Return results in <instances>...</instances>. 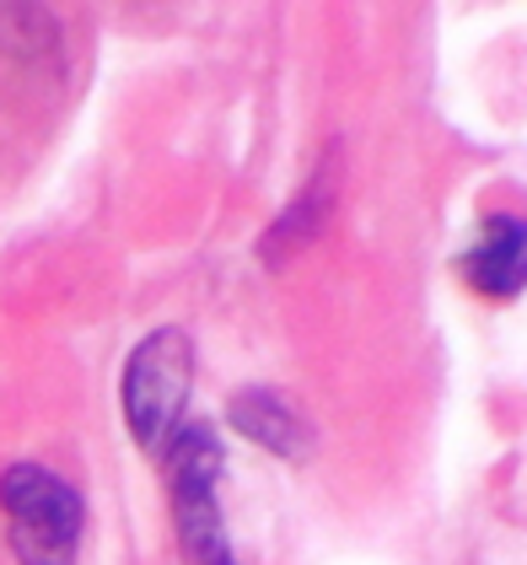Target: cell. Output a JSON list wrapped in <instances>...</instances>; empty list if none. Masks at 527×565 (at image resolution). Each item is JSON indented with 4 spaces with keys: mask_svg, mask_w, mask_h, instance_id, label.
Masks as SVG:
<instances>
[{
    "mask_svg": "<svg viewBox=\"0 0 527 565\" xmlns=\"http://www.w3.org/2000/svg\"><path fill=\"white\" fill-rule=\"evenodd\" d=\"M162 458H168V490H173L183 565H237L226 533H221V507H216V475H221L216 431L211 426H183L168 441Z\"/></svg>",
    "mask_w": 527,
    "mask_h": 565,
    "instance_id": "4",
    "label": "cell"
},
{
    "mask_svg": "<svg viewBox=\"0 0 527 565\" xmlns=\"http://www.w3.org/2000/svg\"><path fill=\"white\" fill-rule=\"evenodd\" d=\"M0 518L17 565H76L87 533V501L44 463H11L0 475Z\"/></svg>",
    "mask_w": 527,
    "mask_h": 565,
    "instance_id": "2",
    "label": "cell"
},
{
    "mask_svg": "<svg viewBox=\"0 0 527 565\" xmlns=\"http://www.w3.org/2000/svg\"><path fill=\"white\" fill-rule=\"evenodd\" d=\"M97 65L92 6H0V200L39 173Z\"/></svg>",
    "mask_w": 527,
    "mask_h": 565,
    "instance_id": "1",
    "label": "cell"
},
{
    "mask_svg": "<svg viewBox=\"0 0 527 565\" xmlns=\"http://www.w3.org/2000/svg\"><path fill=\"white\" fill-rule=\"evenodd\" d=\"M189 383H194V345L183 329H157L125 366V415L130 436L146 452H168V441L189 420Z\"/></svg>",
    "mask_w": 527,
    "mask_h": 565,
    "instance_id": "3",
    "label": "cell"
},
{
    "mask_svg": "<svg viewBox=\"0 0 527 565\" xmlns=\"http://www.w3.org/2000/svg\"><path fill=\"white\" fill-rule=\"evenodd\" d=\"M458 275L480 302H512L527 286V216L495 211L480 221L474 243L458 254Z\"/></svg>",
    "mask_w": 527,
    "mask_h": 565,
    "instance_id": "5",
    "label": "cell"
}]
</instances>
